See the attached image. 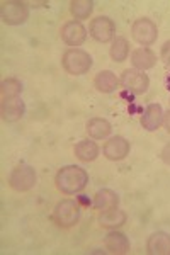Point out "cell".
<instances>
[{"label": "cell", "mask_w": 170, "mask_h": 255, "mask_svg": "<svg viewBox=\"0 0 170 255\" xmlns=\"http://www.w3.org/2000/svg\"><path fill=\"white\" fill-rule=\"evenodd\" d=\"M56 189L63 194H77L82 192L89 184V174L85 168L78 165H66L60 168L55 179Z\"/></svg>", "instance_id": "cell-1"}, {"label": "cell", "mask_w": 170, "mask_h": 255, "mask_svg": "<svg viewBox=\"0 0 170 255\" xmlns=\"http://www.w3.org/2000/svg\"><path fill=\"white\" fill-rule=\"evenodd\" d=\"M61 65L70 75H84L92 68V56L84 49L70 48L63 53L61 58Z\"/></svg>", "instance_id": "cell-2"}, {"label": "cell", "mask_w": 170, "mask_h": 255, "mask_svg": "<svg viewBox=\"0 0 170 255\" xmlns=\"http://www.w3.org/2000/svg\"><path fill=\"white\" fill-rule=\"evenodd\" d=\"M82 208L75 199H63L56 204L53 218H55L56 225L63 226V228H70V226H75L80 220Z\"/></svg>", "instance_id": "cell-3"}, {"label": "cell", "mask_w": 170, "mask_h": 255, "mask_svg": "<svg viewBox=\"0 0 170 255\" xmlns=\"http://www.w3.org/2000/svg\"><path fill=\"white\" fill-rule=\"evenodd\" d=\"M0 15L2 20L9 26H20L29 17V9L26 2L20 0H5L0 5Z\"/></svg>", "instance_id": "cell-4"}, {"label": "cell", "mask_w": 170, "mask_h": 255, "mask_svg": "<svg viewBox=\"0 0 170 255\" xmlns=\"http://www.w3.org/2000/svg\"><path fill=\"white\" fill-rule=\"evenodd\" d=\"M131 36L133 39L136 41L138 44H142L143 48L150 46L159 38V29H157V24L153 20L142 17L136 19L131 26Z\"/></svg>", "instance_id": "cell-5"}, {"label": "cell", "mask_w": 170, "mask_h": 255, "mask_svg": "<svg viewBox=\"0 0 170 255\" xmlns=\"http://www.w3.org/2000/svg\"><path fill=\"white\" fill-rule=\"evenodd\" d=\"M36 180H38V175H36L34 168L29 167V165L15 167L14 170H12L10 177H9L10 187L17 192L31 191V189L36 186Z\"/></svg>", "instance_id": "cell-6"}, {"label": "cell", "mask_w": 170, "mask_h": 255, "mask_svg": "<svg viewBox=\"0 0 170 255\" xmlns=\"http://www.w3.org/2000/svg\"><path fill=\"white\" fill-rule=\"evenodd\" d=\"M121 84L133 94H145L148 90V85H150V79L142 70L128 68L123 72Z\"/></svg>", "instance_id": "cell-7"}, {"label": "cell", "mask_w": 170, "mask_h": 255, "mask_svg": "<svg viewBox=\"0 0 170 255\" xmlns=\"http://www.w3.org/2000/svg\"><path fill=\"white\" fill-rule=\"evenodd\" d=\"M114 32H116V26L114 22L106 15H101V17H95L92 19L89 26V34L92 36L95 41L99 43H107L114 38Z\"/></svg>", "instance_id": "cell-8"}, {"label": "cell", "mask_w": 170, "mask_h": 255, "mask_svg": "<svg viewBox=\"0 0 170 255\" xmlns=\"http://www.w3.org/2000/svg\"><path fill=\"white\" fill-rule=\"evenodd\" d=\"M61 39L65 41L68 46H80L87 39V29L82 26L78 20H68L63 27H61Z\"/></svg>", "instance_id": "cell-9"}, {"label": "cell", "mask_w": 170, "mask_h": 255, "mask_svg": "<svg viewBox=\"0 0 170 255\" xmlns=\"http://www.w3.org/2000/svg\"><path fill=\"white\" fill-rule=\"evenodd\" d=\"M130 153V141L123 136H113L106 141L104 145V157L113 162H119V160L126 158Z\"/></svg>", "instance_id": "cell-10"}, {"label": "cell", "mask_w": 170, "mask_h": 255, "mask_svg": "<svg viewBox=\"0 0 170 255\" xmlns=\"http://www.w3.org/2000/svg\"><path fill=\"white\" fill-rule=\"evenodd\" d=\"M26 113V104L19 97H9L2 101V119L5 123H15L22 119Z\"/></svg>", "instance_id": "cell-11"}, {"label": "cell", "mask_w": 170, "mask_h": 255, "mask_svg": "<svg viewBox=\"0 0 170 255\" xmlns=\"http://www.w3.org/2000/svg\"><path fill=\"white\" fill-rule=\"evenodd\" d=\"M104 247L109 254L114 255H124L130 252V240L121 232H111L104 238Z\"/></svg>", "instance_id": "cell-12"}, {"label": "cell", "mask_w": 170, "mask_h": 255, "mask_svg": "<svg viewBox=\"0 0 170 255\" xmlns=\"http://www.w3.org/2000/svg\"><path fill=\"white\" fill-rule=\"evenodd\" d=\"M147 252L150 255H169L170 254V235L165 232H157L148 238Z\"/></svg>", "instance_id": "cell-13"}, {"label": "cell", "mask_w": 170, "mask_h": 255, "mask_svg": "<svg viewBox=\"0 0 170 255\" xmlns=\"http://www.w3.org/2000/svg\"><path fill=\"white\" fill-rule=\"evenodd\" d=\"M131 63L136 70H150L157 65V55L150 48H136L131 53Z\"/></svg>", "instance_id": "cell-14"}, {"label": "cell", "mask_w": 170, "mask_h": 255, "mask_svg": "<svg viewBox=\"0 0 170 255\" xmlns=\"http://www.w3.org/2000/svg\"><path fill=\"white\" fill-rule=\"evenodd\" d=\"M118 204H119V196L114 191H111V189H101V191L95 192L94 208L97 211L101 213L109 211V209L118 208Z\"/></svg>", "instance_id": "cell-15"}, {"label": "cell", "mask_w": 170, "mask_h": 255, "mask_svg": "<svg viewBox=\"0 0 170 255\" xmlns=\"http://www.w3.org/2000/svg\"><path fill=\"white\" fill-rule=\"evenodd\" d=\"M164 123V109L160 104H150L142 116V126L147 131H155Z\"/></svg>", "instance_id": "cell-16"}, {"label": "cell", "mask_w": 170, "mask_h": 255, "mask_svg": "<svg viewBox=\"0 0 170 255\" xmlns=\"http://www.w3.org/2000/svg\"><path fill=\"white\" fill-rule=\"evenodd\" d=\"M94 85H95V89H97L99 92L111 94V92H114V90L118 89L119 80H118V77L111 72V70H102V72H99L97 75H95Z\"/></svg>", "instance_id": "cell-17"}, {"label": "cell", "mask_w": 170, "mask_h": 255, "mask_svg": "<svg viewBox=\"0 0 170 255\" xmlns=\"http://www.w3.org/2000/svg\"><path fill=\"white\" fill-rule=\"evenodd\" d=\"M128 215L123 211V209H109V211H104L99 215V225L104 226V228H119L126 223Z\"/></svg>", "instance_id": "cell-18"}, {"label": "cell", "mask_w": 170, "mask_h": 255, "mask_svg": "<svg viewBox=\"0 0 170 255\" xmlns=\"http://www.w3.org/2000/svg\"><path fill=\"white\" fill-rule=\"evenodd\" d=\"M75 157L82 162H94L99 157V146L92 139H82L75 145Z\"/></svg>", "instance_id": "cell-19"}, {"label": "cell", "mask_w": 170, "mask_h": 255, "mask_svg": "<svg viewBox=\"0 0 170 255\" xmlns=\"http://www.w3.org/2000/svg\"><path fill=\"white\" fill-rule=\"evenodd\" d=\"M87 133L89 136H92L94 139H102V138H107L111 134V123L107 119H102V118H94L87 123L85 126Z\"/></svg>", "instance_id": "cell-20"}, {"label": "cell", "mask_w": 170, "mask_h": 255, "mask_svg": "<svg viewBox=\"0 0 170 255\" xmlns=\"http://www.w3.org/2000/svg\"><path fill=\"white\" fill-rule=\"evenodd\" d=\"M94 2L92 0H73L70 2V12L77 20H84L92 14Z\"/></svg>", "instance_id": "cell-21"}, {"label": "cell", "mask_w": 170, "mask_h": 255, "mask_svg": "<svg viewBox=\"0 0 170 255\" xmlns=\"http://www.w3.org/2000/svg\"><path fill=\"white\" fill-rule=\"evenodd\" d=\"M130 55V43H128L126 38H116L113 46H111V58L118 63H121L128 58Z\"/></svg>", "instance_id": "cell-22"}, {"label": "cell", "mask_w": 170, "mask_h": 255, "mask_svg": "<svg viewBox=\"0 0 170 255\" xmlns=\"http://www.w3.org/2000/svg\"><path fill=\"white\" fill-rule=\"evenodd\" d=\"M2 97L9 99V97H19V94L22 92V84L17 79H5L2 82Z\"/></svg>", "instance_id": "cell-23"}, {"label": "cell", "mask_w": 170, "mask_h": 255, "mask_svg": "<svg viewBox=\"0 0 170 255\" xmlns=\"http://www.w3.org/2000/svg\"><path fill=\"white\" fill-rule=\"evenodd\" d=\"M160 58L164 60V63L170 67V39L165 41L164 46H162V51H160Z\"/></svg>", "instance_id": "cell-24"}, {"label": "cell", "mask_w": 170, "mask_h": 255, "mask_svg": "<svg viewBox=\"0 0 170 255\" xmlns=\"http://www.w3.org/2000/svg\"><path fill=\"white\" fill-rule=\"evenodd\" d=\"M162 160L170 167V143H167V145L164 146V150H162Z\"/></svg>", "instance_id": "cell-25"}, {"label": "cell", "mask_w": 170, "mask_h": 255, "mask_svg": "<svg viewBox=\"0 0 170 255\" xmlns=\"http://www.w3.org/2000/svg\"><path fill=\"white\" fill-rule=\"evenodd\" d=\"M164 125H165V129L170 133V111L167 114H164Z\"/></svg>", "instance_id": "cell-26"}, {"label": "cell", "mask_w": 170, "mask_h": 255, "mask_svg": "<svg viewBox=\"0 0 170 255\" xmlns=\"http://www.w3.org/2000/svg\"><path fill=\"white\" fill-rule=\"evenodd\" d=\"M167 89L170 90V75H169V79H167Z\"/></svg>", "instance_id": "cell-27"}]
</instances>
